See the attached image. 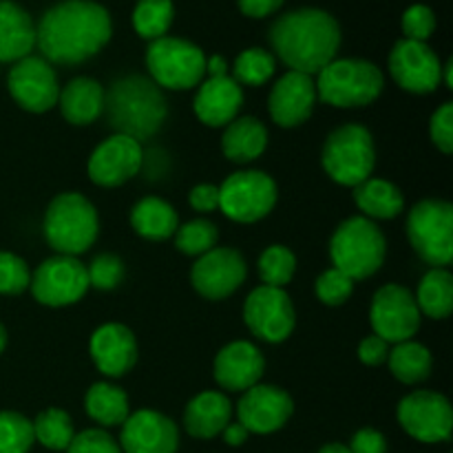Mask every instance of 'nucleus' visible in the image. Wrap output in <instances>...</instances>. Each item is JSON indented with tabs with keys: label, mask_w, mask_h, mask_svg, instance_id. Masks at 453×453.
Instances as JSON below:
<instances>
[{
	"label": "nucleus",
	"mask_w": 453,
	"mask_h": 453,
	"mask_svg": "<svg viewBox=\"0 0 453 453\" xmlns=\"http://www.w3.org/2000/svg\"><path fill=\"white\" fill-rule=\"evenodd\" d=\"M111 38V16L91 0H66L49 9L35 27V44L51 65H80Z\"/></svg>",
	"instance_id": "nucleus-1"
},
{
	"label": "nucleus",
	"mask_w": 453,
	"mask_h": 453,
	"mask_svg": "<svg viewBox=\"0 0 453 453\" xmlns=\"http://www.w3.org/2000/svg\"><path fill=\"white\" fill-rule=\"evenodd\" d=\"M270 44L290 71L317 75L336 60L341 47L339 22L321 9H299L270 27Z\"/></svg>",
	"instance_id": "nucleus-2"
},
{
	"label": "nucleus",
	"mask_w": 453,
	"mask_h": 453,
	"mask_svg": "<svg viewBox=\"0 0 453 453\" xmlns=\"http://www.w3.org/2000/svg\"><path fill=\"white\" fill-rule=\"evenodd\" d=\"M104 113L111 128L142 144L162 128L168 106L162 88L144 75H127L104 91Z\"/></svg>",
	"instance_id": "nucleus-3"
},
{
	"label": "nucleus",
	"mask_w": 453,
	"mask_h": 453,
	"mask_svg": "<svg viewBox=\"0 0 453 453\" xmlns=\"http://www.w3.org/2000/svg\"><path fill=\"white\" fill-rule=\"evenodd\" d=\"M388 255V242L379 226L367 217H349L330 239V257L334 268L348 274L354 283L379 273Z\"/></svg>",
	"instance_id": "nucleus-4"
},
{
	"label": "nucleus",
	"mask_w": 453,
	"mask_h": 453,
	"mask_svg": "<svg viewBox=\"0 0 453 453\" xmlns=\"http://www.w3.org/2000/svg\"><path fill=\"white\" fill-rule=\"evenodd\" d=\"M317 97L336 109H357L379 100L385 88L383 71L374 62L345 58L323 66L314 80Z\"/></svg>",
	"instance_id": "nucleus-5"
},
{
	"label": "nucleus",
	"mask_w": 453,
	"mask_h": 453,
	"mask_svg": "<svg viewBox=\"0 0 453 453\" xmlns=\"http://www.w3.org/2000/svg\"><path fill=\"white\" fill-rule=\"evenodd\" d=\"M100 221L93 203L80 193H60L44 215V237L58 255L78 257L96 243Z\"/></svg>",
	"instance_id": "nucleus-6"
},
{
	"label": "nucleus",
	"mask_w": 453,
	"mask_h": 453,
	"mask_svg": "<svg viewBox=\"0 0 453 453\" xmlns=\"http://www.w3.org/2000/svg\"><path fill=\"white\" fill-rule=\"evenodd\" d=\"M321 162L330 180L354 188L370 180L376 166L374 137L361 124H343L327 135Z\"/></svg>",
	"instance_id": "nucleus-7"
},
{
	"label": "nucleus",
	"mask_w": 453,
	"mask_h": 453,
	"mask_svg": "<svg viewBox=\"0 0 453 453\" xmlns=\"http://www.w3.org/2000/svg\"><path fill=\"white\" fill-rule=\"evenodd\" d=\"M407 237L420 259L447 268L453 257V208L445 199H423L407 217Z\"/></svg>",
	"instance_id": "nucleus-8"
},
{
	"label": "nucleus",
	"mask_w": 453,
	"mask_h": 453,
	"mask_svg": "<svg viewBox=\"0 0 453 453\" xmlns=\"http://www.w3.org/2000/svg\"><path fill=\"white\" fill-rule=\"evenodd\" d=\"M146 66L157 87L186 91L202 84L206 75V56L197 44L181 38H157L146 51Z\"/></svg>",
	"instance_id": "nucleus-9"
},
{
	"label": "nucleus",
	"mask_w": 453,
	"mask_h": 453,
	"mask_svg": "<svg viewBox=\"0 0 453 453\" xmlns=\"http://www.w3.org/2000/svg\"><path fill=\"white\" fill-rule=\"evenodd\" d=\"M277 184L268 173L239 171L219 186V211L237 224H255L277 203Z\"/></svg>",
	"instance_id": "nucleus-10"
},
{
	"label": "nucleus",
	"mask_w": 453,
	"mask_h": 453,
	"mask_svg": "<svg viewBox=\"0 0 453 453\" xmlns=\"http://www.w3.org/2000/svg\"><path fill=\"white\" fill-rule=\"evenodd\" d=\"M29 288L38 303L49 308H65L78 303L91 286H88L87 265L78 261V257L58 255L44 259L35 268Z\"/></svg>",
	"instance_id": "nucleus-11"
},
{
	"label": "nucleus",
	"mask_w": 453,
	"mask_h": 453,
	"mask_svg": "<svg viewBox=\"0 0 453 453\" xmlns=\"http://www.w3.org/2000/svg\"><path fill=\"white\" fill-rule=\"evenodd\" d=\"M243 321L257 339L265 343H281L295 332V305L283 288L259 286L243 303Z\"/></svg>",
	"instance_id": "nucleus-12"
},
{
	"label": "nucleus",
	"mask_w": 453,
	"mask_h": 453,
	"mask_svg": "<svg viewBox=\"0 0 453 453\" xmlns=\"http://www.w3.org/2000/svg\"><path fill=\"white\" fill-rule=\"evenodd\" d=\"M420 317L423 314L416 305L414 295L396 283L383 286L372 299V330L388 343L396 345L414 339L420 327Z\"/></svg>",
	"instance_id": "nucleus-13"
},
{
	"label": "nucleus",
	"mask_w": 453,
	"mask_h": 453,
	"mask_svg": "<svg viewBox=\"0 0 453 453\" xmlns=\"http://www.w3.org/2000/svg\"><path fill=\"white\" fill-rule=\"evenodd\" d=\"M398 423L420 442H445L453 432V410L442 394L418 389L398 403Z\"/></svg>",
	"instance_id": "nucleus-14"
},
{
	"label": "nucleus",
	"mask_w": 453,
	"mask_h": 453,
	"mask_svg": "<svg viewBox=\"0 0 453 453\" xmlns=\"http://www.w3.org/2000/svg\"><path fill=\"white\" fill-rule=\"evenodd\" d=\"M246 274L248 265L242 252L234 248L215 246L195 261L190 270V281L203 299L221 301L242 288Z\"/></svg>",
	"instance_id": "nucleus-15"
},
{
	"label": "nucleus",
	"mask_w": 453,
	"mask_h": 453,
	"mask_svg": "<svg viewBox=\"0 0 453 453\" xmlns=\"http://www.w3.org/2000/svg\"><path fill=\"white\" fill-rule=\"evenodd\" d=\"M7 87L13 100L29 113H44L53 109L60 96L56 71L40 56H27L13 62L7 75Z\"/></svg>",
	"instance_id": "nucleus-16"
},
{
	"label": "nucleus",
	"mask_w": 453,
	"mask_h": 453,
	"mask_svg": "<svg viewBox=\"0 0 453 453\" xmlns=\"http://www.w3.org/2000/svg\"><path fill=\"white\" fill-rule=\"evenodd\" d=\"M389 71L401 88L410 93H432L442 82V65L427 42L401 40L389 53Z\"/></svg>",
	"instance_id": "nucleus-17"
},
{
	"label": "nucleus",
	"mask_w": 453,
	"mask_h": 453,
	"mask_svg": "<svg viewBox=\"0 0 453 453\" xmlns=\"http://www.w3.org/2000/svg\"><path fill=\"white\" fill-rule=\"evenodd\" d=\"M142 159H144V149L140 142L115 133L96 146L88 157L87 171L93 184L102 188H115L127 184L142 171Z\"/></svg>",
	"instance_id": "nucleus-18"
},
{
	"label": "nucleus",
	"mask_w": 453,
	"mask_h": 453,
	"mask_svg": "<svg viewBox=\"0 0 453 453\" xmlns=\"http://www.w3.org/2000/svg\"><path fill=\"white\" fill-rule=\"evenodd\" d=\"M295 411L292 396L274 385H261L246 389L237 405L239 423L248 429V434H274L290 420Z\"/></svg>",
	"instance_id": "nucleus-19"
},
{
	"label": "nucleus",
	"mask_w": 453,
	"mask_h": 453,
	"mask_svg": "<svg viewBox=\"0 0 453 453\" xmlns=\"http://www.w3.org/2000/svg\"><path fill=\"white\" fill-rule=\"evenodd\" d=\"M317 100V87H314L312 75L288 71L274 82L273 91H270V118L283 128L301 127L312 115Z\"/></svg>",
	"instance_id": "nucleus-20"
},
{
	"label": "nucleus",
	"mask_w": 453,
	"mask_h": 453,
	"mask_svg": "<svg viewBox=\"0 0 453 453\" xmlns=\"http://www.w3.org/2000/svg\"><path fill=\"white\" fill-rule=\"evenodd\" d=\"M180 447V432L168 416L153 410L128 414L119 434L122 453H175Z\"/></svg>",
	"instance_id": "nucleus-21"
},
{
	"label": "nucleus",
	"mask_w": 453,
	"mask_h": 453,
	"mask_svg": "<svg viewBox=\"0 0 453 453\" xmlns=\"http://www.w3.org/2000/svg\"><path fill=\"white\" fill-rule=\"evenodd\" d=\"M91 358L102 374L119 379L133 370L137 361L135 334L122 323H106L100 326L91 336Z\"/></svg>",
	"instance_id": "nucleus-22"
},
{
	"label": "nucleus",
	"mask_w": 453,
	"mask_h": 453,
	"mask_svg": "<svg viewBox=\"0 0 453 453\" xmlns=\"http://www.w3.org/2000/svg\"><path fill=\"white\" fill-rule=\"evenodd\" d=\"M265 370L264 354L250 341H234L219 349L215 358V380L228 392L255 388Z\"/></svg>",
	"instance_id": "nucleus-23"
},
{
	"label": "nucleus",
	"mask_w": 453,
	"mask_h": 453,
	"mask_svg": "<svg viewBox=\"0 0 453 453\" xmlns=\"http://www.w3.org/2000/svg\"><path fill=\"white\" fill-rule=\"evenodd\" d=\"M242 104L243 91L230 75L202 80L193 100V109L199 122L212 128L228 127L234 118H239Z\"/></svg>",
	"instance_id": "nucleus-24"
},
{
	"label": "nucleus",
	"mask_w": 453,
	"mask_h": 453,
	"mask_svg": "<svg viewBox=\"0 0 453 453\" xmlns=\"http://www.w3.org/2000/svg\"><path fill=\"white\" fill-rule=\"evenodd\" d=\"M233 418V405L224 392H202L186 405L184 427L193 438L221 436L226 425Z\"/></svg>",
	"instance_id": "nucleus-25"
},
{
	"label": "nucleus",
	"mask_w": 453,
	"mask_h": 453,
	"mask_svg": "<svg viewBox=\"0 0 453 453\" xmlns=\"http://www.w3.org/2000/svg\"><path fill=\"white\" fill-rule=\"evenodd\" d=\"M35 47V25L12 0H0V62H18Z\"/></svg>",
	"instance_id": "nucleus-26"
},
{
	"label": "nucleus",
	"mask_w": 453,
	"mask_h": 453,
	"mask_svg": "<svg viewBox=\"0 0 453 453\" xmlns=\"http://www.w3.org/2000/svg\"><path fill=\"white\" fill-rule=\"evenodd\" d=\"M58 106L66 122L73 127H87L104 111V88L91 78H75L60 88Z\"/></svg>",
	"instance_id": "nucleus-27"
},
{
	"label": "nucleus",
	"mask_w": 453,
	"mask_h": 453,
	"mask_svg": "<svg viewBox=\"0 0 453 453\" xmlns=\"http://www.w3.org/2000/svg\"><path fill=\"white\" fill-rule=\"evenodd\" d=\"M268 146V131L257 118H234L228 127L224 128L221 137V150L230 162L248 164L261 157Z\"/></svg>",
	"instance_id": "nucleus-28"
},
{
	"label": "nucleus",
	"mask_w": 453,
	"mask_h": 453,
	"mask_svg": "<svg viewBox=\"0 0 453 453\" xmlns=\"http://www.w3.org/2000/svg\"><path fill=\"white\" fill-rule=\"evenodd\" d=\"M354 202L367 219H394L405 206L401 188L380 177H370L354 186Z\"/></svg>",
	"instance_id": "nucleus-29"
},
{
	"label": "nucleus",
	"mask_w": 453,
	"mask_h": 453,
	"mask_svg": "<svg viewBox=\"0 0 453 453\" xmlns=\"http://www.w3.org/2000/svg\"><path fill=\"white\" fill-rule=\"evenodd\" d=\"M131 226L140 237L150 242H164L180 228V217L175 208L159 197H144L133 206Z\"/></svg>",
	"instance_id": "nucleus-30"
},
{
	"label": "nucleus",
	"mask_w": 453,
	"mask_h": 453,
	"mask_svg": "<svg viewBox=\"0 0 453 453\" xmlns=\"http://www.w3.org/2000/svg\"><path fill=\"white\" fill-rule=\"evenodd\" d=\"M84 407L87 414L102 427H118V425L122 427L131 414L127 392L113 383H93L84 396Z\"/></svg>",
	"instance_id": "nucleus-31"
},
{
	"label": "nucleus",
	"mask_w": 453,
	"mask_h": 453,
	"mask_svg": "<svg viewBox=\"0 0 453 453\" xmlns=\"http://www.w3.org/2000/svg\"><path fill=\"white\" fill-rule=\"evenodd\" d=\"M420 314L442 321L453 310V277L447 268H432L418 286L414 296Z\"/></svg>",
	"instance_id": "nucleus-32"
},
{
	"label": "nucleus",
	"mask_w": 453,
	"mask_h": 453,
	"mask_svg": "<svg viewBox=\"0 0 453 453\" xmlns=\"http://www.w3.org/2000/svg\"><path fill=\"white\" fill-rule=\"evenodd\" d=\"M388 363L392 374L396 376L401 383L418 385L432 374L434 358L432 352H429L423 343L403 341V343H396L394 348H389Z\"/></svg>",
	"instance_id": "nucleus-33"
},
{
	"label": "nucleus",
	"mask_w": 453,
	"mask_h": 453,
	"mask_svg": "<svg viewBox=\"0 0 453 453\" xmlns=\"http://www.w3.org/2000/svg\"><path fill=\"white\" fill-rule=\"evenodd\" d=\"M31 427H34V441H38L40 445L51 451H66V447L71 445L75 436L71 416L58 407L38 414Z\"/></svg>",
	"instance_id": "nucleus-34"
},
{
	"label": "nucleus",
	"mask_w": 453,
	"mask_h": 453,
	"mask_svg": "<svg viewBox=\"0 0 453 453\" xmlns=\"http://www.w3.org/2000/svg\"><path fill=\"white\" fill-rule=\"evenodd\" d=\"M173 16V0H140L133 12V27L142 38L157 40L166 35Z\"/></svg>",
	"instance_id": "nucleus-35"
},
{
	"label": "nucleus",
	"mask_w": 453,
	"mask_h": 453,
	"mask_svg": "<svg viewBox=\"0 0 453 453\" xmlns=\"http://www.w3.org/2000/svg\"><path fill=\"white\" fill-rule=\"evenodd\" d=\"M296 273V257L288 246L274 243L259 257V274L264 286L286 288Z\"/></svg>",
	"instance_id": "nucleus-36"
},
{
	"label": "nucleus",
	"mask_w": 453,
	"mask_h": 453,
	"mask_svg": "<svg viewBox=\"0 0 453 453\" xmlns=\"http://www.w3.org/2000/svg\"><path fill=\"white\" fill-rule=\"evenodd\" d=\"M274 56L265 49H246L234 60L233 80L242 87H261L274 75Z\"/></svg>",
	"instance_id": "nucleus-37"
},
{
	"label": "nucleus",
	"mask_w": 453,
	"mask_h": 453,
	"mask_svg": "<svg viewBox=\"0 0 453 453\" xmlns=\"http://www.w3.org/2000/svg\"><path fill=\"white\" fill-rule=\"evenodd\" d=\"M173 237H175L177 250L190 257H202L217 246L219 230H217V226L212 221L195 219L180 226Z\"/></svg>",
	"instance_id": "nucleus-38"
},
{
	"label": "nucleus",
	"mask_w": 453,
	"mask_h": 453,
	"mask_svg": "<svg viewBox=\"0 0 453 453\" xmlns=\"http://www.w3.org/2000/svg\"><path fill=\"white\" fill-rule=\"evenodd\" d=\"M34 442L29 418L18 411H0V453H27Z\"/></svg>",
	"instance_id": "nucleus-39"
},
{
	"label": "nucleus",
	"mask_w": 453,
	"mask_h": 453,
	"mask_svg": "<svg viewBox=\"0 0 453 453\" xmlns=\"http://www.w3.org/2000/svg\"><path fill=\"white\" fill-rule=\"evenodd\" d=\"M31 273L25 259L0 250V295H22L29 288Z\"/></svg>",
	"instance_id": "nucleus-40"
},
{
	"label": "nucleus",
	"mask_w": 453,
	"mask_h": 453,
	"mask_svg": "<svg viewBox=\"0 0 453 453\" xmlns=\"http://www.w3.org/2000/svg\"><path fill=\"white\" fill-rule=\"evenodd\" d=\"M314 290H317V296L321 303L343 305L345 301L352 296L354 281L348 277V274L341 273L339 268H334V265H332L330 270H326V273L317 279V286H314Z\"/></svg>",
	"instance_id": "nucleus-41"
},
{
	"label": "nucleus",
	"mask_w": 453,
	"mask_h": 453,
	"mask_svg": "<svg viewBox=\"0 0 453 453\" xmlns=\"http://www.w3.org/2000/svg\"><path fill=\"white\" fill-rule=\"evenodd\" d=\"M124 273L127 270H124L122 259L104 252V255H97L87 268L88 286L96 288V290H113L122 283Z\"/></svg>",
	"instance_id": "nucleus-42"
},
{
	"label": "nucleus",
	"mask_w": 453,
	"mask_h": 453,
	"mask_svg": "<svg viewBox=\"0 0 453 453\" xmlns=\"http://www.w3.org/2000/svg\"><path fill=\"white\" fill-rule=\"evenodd\" d=\"M436 29V16L425 4H411L405 13H403V31H405L407 40H416V42H425L429 35Z\"/></svg>",
	"instance_id": "nucleus-43"
},
{
	"label": "nucleus",
	"mask_w": 453,
	"mask_h": 453,
	"mask_svg": "<svg viewBox=\"0 0 453 453\" xmlns=\"http://www.w3.org/2000/svg\"><path fill=\"white\" fill-rule=\"evenodd\" d=\"M66 453H122V449L111 434L102 429H84L82 434H75Z\"/></svg>",
	"instance_id": "nucleus-44"
},
{
	"label": "nucleus",
	"mask_w": 453,
	"mask_h": 453,
	"mask_svg": "<svg viewBox=\"0 0 453 453\" xmlns=\"http://www.w3.org/2000/svg\"><path fill=\"white\" fill-rule=\"evenodd\" d=\"M429 135L432 142L436 144V149H441L442 153L449 155L453 150V104L445 102V104L438 106L432 115V122H429Z\"/></svg>",
	"instance_id": "nucleus-45"
},
{
	"label": "nucleus",
	"mask_w": 453,
	"mask_h": 453,
	"mask_svg": "<svg viewBox=\"0 0 453 453\" xmlns=\"http://www.w3.org/2000/svg\"><path fill=\"white\" fill-rule=\"evenodd\" d=\"M388 357L389 343L376 334L367 336V339H363L361 345H358V358H361V363H365V365L370 367L383 365V363L388 361Z\"/></svg>",
	"instance_id": "nucleus-46"
},
{
	"label": "nucleus",
	"mask_w": 453,
	"mask_h": 453,
	"mask_svg": "<svg viewBox=\"0 0 453 453\" xmlns=\"http://www.w3.org/2000/svg\"><path fill=\"white\" fill-rule=\"evenodd\" d=\"M348 449L352 453H385L388 451V441H385V436L380 432L365 427L354 434Z\"/></svg>",
	"instance_id": "nucleus-47"
},
{
	"label": "nucleus",
	"mask_w": 453,
	"mask_h": 453,
	"mask_svg": "<svg viewBox=\"0 0 453 453\" xmlns=\"http://www.w3.org/2000/svg\"><path fill=\"white\" fill-rule=\"evenodd\" d=\"M190 206L197 212H215L219 211V186L199 184L188 195Z\"/></svg>",
	"instance_id": "nucleus-48"
},
{
	"label": "nucleus",
	"mask_w": 453,
	"mask_h": 453,
	"mask_svg": "<svg viewBox=\"0 0 453 453\" xmlns=\"http://www.w3.org/2000/svg\"><path fill=\"white\" fill-rule=\"evenodd\" d=\"M283 0H239V9L250 18H264L277 12Z\"/></svg>",
	"instance_id": "nucleus-49"
},
{
	"label": "nucleus",
	"mask_w": 453,
	"mask_h": 453,
	"mask_svg": "<svg viewBox=\"0 0 453 453\" xmlns=\"http://www.w3.org/2000/svg\"><path fill=\"white\" fill-rule=\"evenodd\" d=\"M221 436H224V441L228 442L230 447H239L248 441V436H250V434H248V429L237 420V423L226 425V429L221 432Z\"/></svg>",
	"instance_id": "nucleus-50"
},
{
	"label": "nucleus",
	"mask_w": 453,
	"mask_h": 453,
	"mask_svg": "<svg viewBox=\"0 0 453 453\" xmlns=\"http://www.w3.org/2000/svg\"><path fill=\"white\" fill-rule=\"evenodd\" d=\"M206 73L208 78H217V75H228V65L221 56H212L206 60Z\"/></svg>",
	"instance_id": "nucleus-51"
},
{
	"label": "nucleus",
	"mask_w": 453,
	"mask_h": 453,
	"mask_svg": "<svg viewBox=\"0 0 453 453\" xmlns=\"http://www.w3.org/2000/svg\"><path fill=\"white\" fill-rule=\"evenodd\" d=\"M319 453H352V451H349L345 445H341V442H330V445L323 447Z\"/></svg>",
	"instance_id": "nucleus-52"
},
{
	"label": "nucleus",
	"mask_w": 453,
	"mask_h": 453,
	"mask_svg": "<svg viewBox=\"0 0 453 453\" xmlns=\"http://www.w3.org/2000/svg\"><path fill=\"white\" fill-rule=\"evenodd\" d=\"M442 71H445V84H447V88H453V62H451V60L447 62V66H445V69H442Z\"/></svg>",
	"instance_id": "nucleus-53"
},
{
	"label": "nucleus",
	"mask_w": 453,
	"mask_h": 453,
	"mask_svg": "<svg viewBox=\"0 0 453 453\" xmlns=\"http://www.w3.org/2000/svg\"><path fill=\"white\" fill-rule=\"evenodd\" d=\"M4 345H7V332H4V327L0 326V354H3Z\"/></svg>",
	"instance_id": "nucleus-54"
}]
</instances>
